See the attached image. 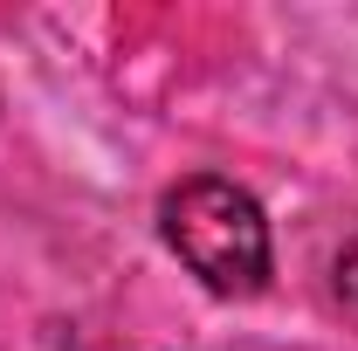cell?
Wrapping results in <instances>:
<instances>
[{
    "mask_svg": "<svg viewBox=\"0 0 358 351\" xmlns=\"http://www.w3.org/2000/svg\"><path fill=\"white\" fill-rule=\"evenodd\" d=\"M159 234L214 296H255L275 275V248H268V220L255 207V193L221 173H193L166 186Z\"/></svg>",
    "mask_w": 358,
    "mask_h": 351,
    "instance_id": "1",
    "label": "cell"
},
{
    "mask_svg": "<svg viewBox=\"0 0 358 351\" xmlns=\"http://www.w3.org/2000/svg\"><path fill=\"white\" fill-rule=\"evenodd\" d=\"M331 289H338V303H345V317L358 324V234L338 248V262H331Z\"/></svg>",
    "mask_w": 358,
    "mask_h": 351,
    "instance_id": "2",
    "label": "cell"
}]
</instances>
